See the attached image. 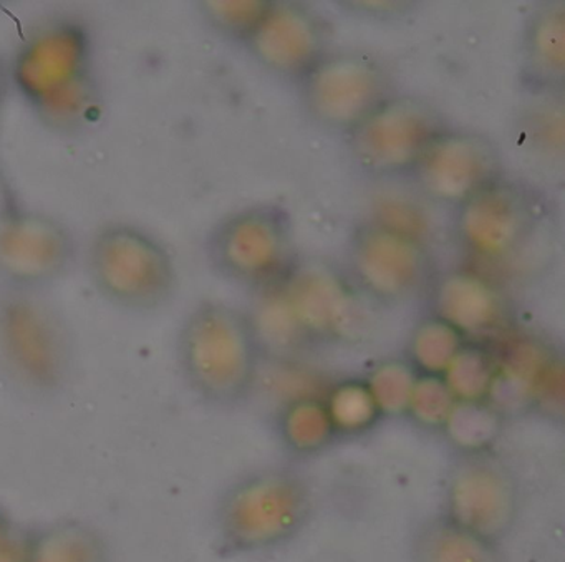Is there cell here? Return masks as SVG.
<instances>
[{"mask_svg":"<svg viewBox=\"0 0 565 562\" xmlns=\"http://www.w3.org/2000/svg\"><path fill=\"white\" fill-rule=\"evenodd\" d=\"M12 85L35 120L57 137H78L105 112L90 29L55 18L32 29L15 49Z\"/></svg>","mask_w":565,"mask_h":562,"instance_id":"cell-1","label":"cell"},{"mask_svg":"<svg viewBox=\"0 0 565 562\" xmlns=\"http://www.w3.org/2000/svg\"><path fill=\"white\" fill-rule=\"evenodd\" d=\"M77 349L44 293L0 286V377L19 395L54 399L74 379Z\"/></svg>","mask_w":565,"mask_h":562,"instance_id":"cell-2","label":"cell"},{"mask_svg":"<svg viewBox=\"0 0 565 562\" xmlns=\"http://www.w3.org/2000/svg\"><path fill=\"white\" fill-rule=\"evenodd\" d=\"M177 359L184 382L198 399L220 409L236 405L249 393L256 377L253 324L226 304H200L178 333Z\"/></svg>","mask_w":565,"mask_h":562,"instance_id":"cell-3","label":"cell"},{"mask_svg":"<svg viewBox=\"0 0 565 562\" xmlns=\"http://www.w3.org/2000/svg\"><path fill=\"white\" fill-rule=\"evenodd\" d=\"M87 271L98 296L125 312H157L177 289L173 254L150 231L130 223H110L95 233Z\"/></svg>","mask_w":565,"mask_h":562,"instance_id":"cell-4","label":"cell"},{"mask_svg":"<svg viewBox=\"0 0 565 562\" xmlns=\"http://www.w3.org/2000/svg\"><path fill=\"white\" fill-rule=\"evenodd\" d=\"M77 257V240L57 218L0 208V286L44 293L71 273Z\"/></svg>","mask_w":565,"mask_h":562,"instance_id":"cell-5","label":"cell"},{"mask_svg":"<svg viewBox=\"0 0 565 562\" xmlns=\"http://www.w3.org/2000/svg\"><path fill=\"white\" fill-rule=\"evenodd\" d=\"M307 491L299 476L286 469H270L243 479L227 491L221 506L224 534H231L254 516L260 526L280 532L289 528L306 506Z\"/></svg>","mask_w":565,"mask_h":562,"instance_id":"cell-6","label":"cell"},{"mask_svg":"<svg viewBox=\"0 0 565 562\" xmlns=\"http://www.w3.org/2000/svg\"><path fill=\"white\" fill-rule=\"evenodd\" d=\"M449 501L456 515L468 519L505 518L514 506L512 471L489 449L459 453L449 469Z\"/></svg>","mask_w":565,"mask_h":562,"instance_id":"cell-7","label":"cell"},{"mask_svg":"<svg viewBox=\"0 0 565 562\" xmlns=\"http://www.w3.org/2000/svg\"><path fill=\"white\" fill-rule=\"evenodd\" d=\"M287 293V316L300 336H327L339 327L345 312V296L332 280L297 276Z\"/></svg>","mask_w":565,"mask_h":562,"instance_id":"cell-8","label":"cell"},{"mask_svg":"<svg viewBox=\"0 0 565 562\" xmlns=\"http://www.w3.org/2000/svg\"><path fill=\"white\" fill-rule=\"evenodd\" d=\"M29 562H110V554L98 529L77 519H64L31 531Z\"/></svg>","mask_w":565,"mask_h":562,"instance_id":"cell-9","label":"cell"},{"mask_svg":"<svg viewBox=\"0 0 565 562\" xmlns=\"http://www.w3.org/2000/svg\"><path fill=\"white\" fill-rule=\"evenodd\" d=\"M422 261L409 250H363L356 257V273L363 286L382 297L399 299L408 296L422 280Z\"/></svg>","mask_w":565,"mask_h":562,"instance_id":"cell-10","label":"cell"},{"mask_svg":"<svg viewBox=\"0 0 565 562\" xmlns=\"http://www.w3.org/2000/svg\"><path fill=\"white\" fill-rule=\"evenodd\" d=\"M439 309L443 322L452 329H489L498 316V304L491 290L471 277H455L439 290Z\"/></svg>","mask_w":565,"mask_h":562,"instance_id":"cell-11","label":"cell"},{"mask_svg":"<svg viewBox=\"0 0 565 562\" xmlns=\"http://www.w3.org/2000/svg\"><path fill=\"white\" fill-rule=\"evenodd\" d=\"M282 435L296 452H319L335 435L326 403L312 399L292 403L282 416Z\"/></svg>","mask_w":565,"mask_h":562,"instance_id":"cell-12","label":"cell"},{"mask_svg":"<svg viewBox=\"0 0 565 562\" xmlns=\"http://www.w3.org/2000/svg\"><path fill=\"white\" fill-rule=\"evenodd\" d=\"M501 413L488 402H456L445 425L459 453L489 449V443L498 435Z\"/></svg>","mask_w":565,"mask_h":562,"instance_id":"cell-13","label":"cell"},{"mask_svg":"<svg viewBox=\"0 0 565 562\" xmlns=\"http://www.w3.org/2000/svg\"><path fill=\"white\" fill-rule=\"evenodd\" d=\"M495 369L488 356L476 349L459 350L445 370V383L456 402H486Z\"/></svg>","mask_w":565,"mask_h":562,"instance_id":"cell-14","label":"cell"},{"mask_svg":"<svg viewBox=\"0 0 565 562\" xmlns=\"http://www.w3.org/2000/svg\"><path fill=\"white\" fill-rule=\"evenodd\" d=\"M326 406L335 433L345 435L363 432L382 416L369 385L360 383L339 386Z\"/></svg>","mask_w":565,"mask_h":562,"instance_id":"cell-15","label":"cell"},{"mask_svg":"<svg viewBox=\"0 0 565 562\" xmlns=\"http://www.w3.org/2000/svg\"><path fill=\"white\" fill-rule=\"evenodd\" d=\"M455 405V396L449 392L445 380L425 375L416 380L406 413H409L418 425L445 428Z\"/></svg>","mask_w":565,"mask_h":562,"instance_id":"cell-16","label":"cell"},{"mask_svg":"<svg viewBox=\"0 0 565 562\" xmlns=\"http://www.w3.org/2000/svg\"><path fill=\"white\" fill-rule=\"evenodd\" d=\"M456 337H458V330L443 320H438L436 326L419 330L418 340H416V360L422 369H425L426 375L438 377V373H445L456 353L461 350L456 349Z\"/></svg>","mask_w":565,"mask_h":562,"instance_id":"cell-17","label":"cell"},{"mask_svg":"<svg viewBox=\"0 0 565 562\" xmlns=\"http://www.w3.org/2000/svg\"><path fill=\"white\" fill-rule=\"evenodd\" d=\"M416 380L408 370L399 367H386L379 370L372 385L369 386L382 415H403L408 412L409 400Z\"/></svg>","mask_w":565,"mask_h":562,"instance_id":"cell-18","label":"cell"},{"mask_svg":"<svg viewBox=\"0 0 565 562\" xmlns=\"http://www.w3.org/2000/svg\"><path fill=\"white\" fill-rule=\"evenodd\" d=\"M31 531L18 528L0 541V562H29Z\"/></svg>","mask_w":565,"mask_h":562,"instance_id":"cell-19","label":"cell"},{"mask_svg":"<svg viewBox=\"0 0 565 562\" xmlns=\"http://www.w3.org/2000/svg\"><path fill=\"white\" fill-rule=\"evenodd\" d=\"M18 528L19 526L15 524L14 519L11 518V515L6 511L4 506L0 505V541L8 538V536H11L12 532H14Z\"/></svg>","mask_w":565,"mask_h":562,"instance_id":"cell-20","label":"cell"}]
</instances>
